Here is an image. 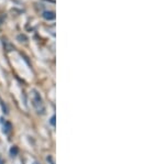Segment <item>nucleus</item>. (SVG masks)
<instances>
[{"instance_id": "obj_1", "label": "nucleus", "mask_w": 165, "mask_h": 164, "mask_svg": "<svg viewBox=\"0 0 165 164\" xmlns=\"http://www.w3.org/2000/svg\"><path fill=\"white\" fill-rule=\"evenodd\" d=\"M31 97H32V105L34 106V108L36 109V111L39 114H44V104H43V100L41 98L40 94L37 93L36 90H32V94H31Z\"/></svg>"}, {"instance_id": "obj_2", "label": "nucleus", "mask_w": 165, "mask_h": 164, "mask_svg": "<svg viewBox=\"0 0 165 164\" xmlns=\"http://www.w3.org/2000/svg\"><path fill=\"white\" fill-rule=\"evenodd\" d=\"M43 18L45 20H49V21L54 20L55 19V12L54 11H45V12H43Z\"/></svg>"}, {"instance_id": "obj_3", "label": "nucleus", "mask_w": 165, "mask_h": 164, "mask_svg": "<svg viewBox=\"0 0 165 164\" xmlns=\"http://www.w3.org/2000/svg\"><path fill=\"white\" fill-rule=\"evenodd\" d=\"M5 125H6L7 127H6V128H3V131H5V133H7V135H8V133L11 131V125H10L9 122H5Z\"/></svg>"}, {"instance_id": "obj_4", "label": "nucleus", "mask_w": 165, "mask_h": 164, "mask_svg": "<svg viewBox=\"0 0 165 164\" xmlns=\"http://www.w3.org/2000/svg\"><path fill=\"white\" fill-rule=\"evenodd\" d=\"M18 152H19V150H18V148H17V147H12V148L10 149V153H11L12 155H17V154H18Z\"/></svg>"}, {"instance_id": "obj_5", "label": "nucleus", "mask_w": 165, "mask_h": 164, "mask_svg": "<svg viewBox=\"0 0 165 164\" xmlns=\"http://www.w3.org/2000/svg\"><path fill=\"white\" fill-rule=\"evenodd\" d=\"M54 120H55V117H54V116H53V117H52V118H51V123H52V125H53V126H54V125H55V121H54Z\"/></svg>"}, {"instance_id": "obj_6", "label": "nucleus", "mask_w": 165, "mask_h": 164, "mask_svg": "<svg viewBox=\"0 0 165 164\" xmlns=\"http://www.w3.org/2000/svg\"><path fill=\"white\" fill-rule=\"evenodd\" d=\"M47 161H50L51 164H54V162H53V160H52V157H47Z\"/></svg>"}, {"instance_id": "obj_7", "label": "nucleus", "mask_w": 165, "mask_h": 164, "mask_svg": "<svg viewBox=\"0 0 165 164\" xmlns=\"http://www.w3.org/2000/svg\"><path fill=\"white\" fill-rule=\"evenodd\" d=\"M34 164H37V163H34Z\"/></svg>"}]
</instances>
